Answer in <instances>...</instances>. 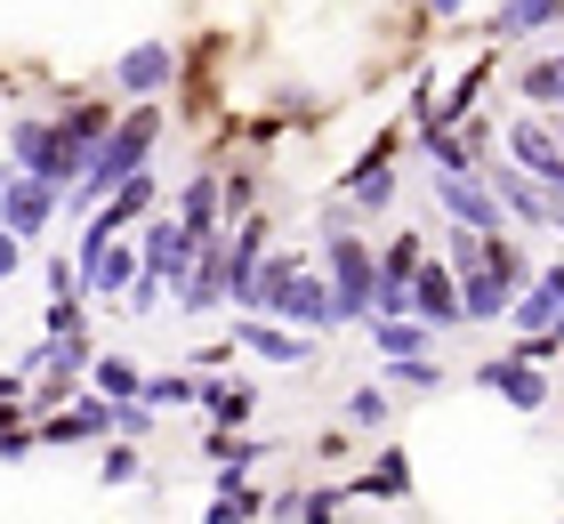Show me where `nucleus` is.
<instances>
[{
    "mask_svg": "<svg viewBox=\"0 0 564 524\" xmlns=\"http://www.w3.org/2000/svg\"><path fill=\"white\" fill-rule=\"evenodd\" d=\"M250 404H259V396H250L242 379H202V411H210V428H242Z\"/></svg>",
    "mask_w": 564,
    "mask_h": 524,
    "instance_id": "nucleus-19",
    "label": "nucleus"
},
{
    "mask_svg": "<svg viewBox=\"0 0 564 524\" xmlns=\"http://www.w3.org/2000/svg\"><path fill=\"white\" fill-rule=\"evenodd\" d=\"M564 17V0H508V9L492 17V33L508 41V33H541V24H556Z\"/></svg>",
    "mask_w": 564,
    "mask_h": 524,
    "instance_id": "nucleus-23",
    "label": "nucleus"
},
{
    "mask_svg": "<svg viewBox=\"0 0 564 524\" xmlns=\"http://www.w3.org/2000/svg\"><path fill=\"white\" fill-rule=\"evenodd\" d=\"M138 275H145V250L138 243H106V250L82 258V291H121V299H130Z\"/></svg>",
    "mask_w": 564,
    "mask_h": 524,
    "instance_id": "nucleus-11",
    "label": "nucleus"
},
{
    "mask_svg": "<svg viewBox=\"0 0 564 524\" xmlns=\"http://www.w3.org/2000/svg\"><path fill=\"white\" fill-rule=\"evenodd\" d=\"M306 267H299V258H267V267H259V291H250V314H267V323H274V314H282V299H291V282H299Z\"/></svg>",
    "mask_w": 564,
    "mask_h": 524,
    "instance_id": "nucleus-20",
    "label": "nucleus"
},
{
    "mask_svg": "<svg viewBox=\"0 0 564 524\" xmlns=\"http://www.w3.org/2000/svg\"><path fill=\"white\" fill-rule=\"evenodd\" d=\"M274 323H299L306 339H315V331H339V299H330V282H323L315 267H306V275L291 282V299H282Z\"/></svg>",
    "mask_w": 564,
    "mask_h": 524,
    "instance_id": "nucleus-10",
    "label": "nucleus"
},
{
    "mask_svg": "<svg viewBox=\"0 0 564 524\" xmlns=\"http://www.w3.org/2000/svg\"><path fill=\"white\" fill-rule=\"evenodd\" d=\"M138 250H145V282H162V291H170V282H186V275H194V250H202V243H194V234L177 226V218H153Z\"/></svg>",
    "mask_w": 564,
    "mask_h": 524,
    "instance_id": "nucleus-5",
    "label": "nucleus"
},
{
    "mask_svg": "<svg viewBox=\"0 0 564 524\" xmlns=\"http://www.w3.org/2000/svg\"><path fill=\"white\" fill-rule=\"evenodd\" d=\"M395 379H403V387H435V363L412 355V363H395Z\"/></svg>",
    "mask_w": 564,
    "mask_h": 524,
    "instance_id": "nucleus-33",
    "label": "nucleus"
},
{
    "mask_svg": "<svg viewBox=\"0 0 564 524\" xmlns=\"http://www.w3.org/2000/svg\"><path fill=\"white\" fill-rule=\"evenodd\" d=\"M435 202H444V218L452 226H468V234H508V210H500V194L484 186V170H435Z\"/></svg>",
    "mask_w": 564,
    "mask_h": 524,
    "instance_id": "nucleus-3",
    "label": "nucleus"
},
{
    "mask_svg": "<svg viewBox=\"0 0 564 524\" xmlns=\"http://www.w3.org/2000/svg\"><path fill=\"white\" fill-rule=\"evenodd\" d=\"M412 314L427 331H444V323H459V275H452V258L435 267V258H420V275H412Z\"/></svg>",
    "mask_w": 564,
    "mask_h": 524,
    "instance_id": "nucleus-8",
    "label": "nucleus"
},
{
    "mask_svg": "<svg viewBox=\"0 0 564 524\" xmlns=\"http://www.w3.org/2000/svg\"><path fill=\"white\" fill-rule=\"evenodd\" d=\"M508 162H517L524 178H541L549 194H564V146H556V129H541L532 114L508 129Z\"/></svg>",
    "mask_w": 564,
    "mask_h": 524,
    "instance_id": "nucleus-6",
    "label": "nucleus"
},
{
    "mask_svg": "<svg viewBox=\"0 0 564 524\" xmlns=\"http://www.w3.org/2000/svg\"><path fill=\"white\" fill-rule=\"evenodd\" d=\"M106 484H138V443H113L106 452Z\"/></svg>",
    "mask_w": 564,
    "mask_h": 524,
    "instance_id": "nucleus-29",
    "label": "nucleus"
},
{
    "mask_svg": "<svg viewBox=\"0 0 564 524\" xmlns=\"http://www.w3.org/2000/svg\"><path fill=\"white\" fill-rule=\"evenodd\" d=\"M9 153H17L24 178H48V170H57V121H24L9 138Z\"/></svg>",
    "mask_w": 564,
    "mask_h": 524,
    "instance_id": "nucleus-17",
    "label": "nucleus"
},
{
    "mask_svg": "<svg viewBox=\"0 0 564 524\" xmlns=\"http://www.w3.org/2000/svg\"><path fill=\"white\" fill-rule=\"evenodd\" d=\"M347 194H355V210H395V162H355Z\"/></svg>",
    "mask_w": 564,
    "mask_h": 524,
    "instance_id": "nucleus-21",
    "label": "nucleus"
},
{
    "mask_svg": "<svg viewBox=\"0 0 564 524\" xmlns=\"http://www.w3.org/2000/svg\"><path fill=\"white\" fill-rule=\"evenodd\" d=\"M556 234H564V202H556Z\"/></svg>",
    "mask_w": 564,
    "mask_h": 524,
    "instance_id": "nucleus-35",
    "label": "nucleus"
},
{
    "mask_svg": "<svg viewBox=\"0 0 564 524\" xmlns=\"http://www.w3.org/2000/svg\"><path fill=\"white\" fill-rule=\"evenodd\" d=\"M24 267V234H9V226H0V282H9Z\"/></svg>",
    "mask_w": 564,
    "mask_h": 524,
    "instance_id": "nucleus-32",
    "label": "nucleus"
},
{
    "mask_svg": "<svg viewBox=\"0 0 564 524\" xmlns=\"http://www.w3.org/2000/svg\"><path fill=\"white\" fill-rule=\"evenodd\" d=\"M57 194H65V186L9 170V178H0V226H9V234H41L48 218H57Z\"/></svg>",
    "mask_w": 564,
    "mask_h": 524,
    "instance_id": "nucleus-4",
    "label": "nucleus"
},
{
    "mask_svg": "<svg viewBox=\"0 0 564 524\" xmlns=\"http://www.w3.org/2000/svg\"><path fill=\"white\" fill-rule=\"evenodd\" d=\"M202 452L218 460V484H226V492H242V477H250V460H267L259 443H250V436H235V428H210V436H202Z\"/></svg>",
    "mask_w": 564,
    "mask_h": 524,
    "instance_id": "nucleus-16",
    "label": "nucleus"
},
{
    "mask_svg": "<svg viewBox=\"0 0 564 524\" xmlns=\"http://www.w3.org/2000/svg\"><path fill=\"white\" fill-rule=\"evenodd\" d=\"M177 299H186L194 314L226 299V243H202V250H194V275L177 282Z\"/></svg>",
    "mask_w": 564,
    "mask_h": 524,
    "instance_id": "nucleus-15",
    "label": "nucleus"
},
{
    "mask_svg": "<svg viewBox=\"0 0 564 524\" xmlns=\"http://www.w3.org/2000/svg\"><path fill=\"white\" fill-rule=\"evenodd\" d=\"M517 299H524V282H517V275H500V267H484V275H468V282H459V314H476V323L508 314Z\"/></svg>",
    "mask_w": 564,
    "mask_h": 524,
    "instance_id": "nucleus-14",
    "label": "nucleus"
},
{
    "mask_svg": "<svg viewBox=\"0 0 564 524\" xmlns=\"http://www.w3.org/2000/svg\"><path fill=\"white\" fill-rule=\"evenodd\" d=\"M517 89H524V105H564V57L524 65V73H517Z\"/></svg>",
    "mask_w": 564,
    "mask_h": 524,
    "instance_id": "nucleus-25",
    "label": "nucleus"
},
{
    "mask_svg": "<svg viewBox=\"0 0 564 524\" xmlns=\"http://www.w3.org/2000/svg\"><path fill=\"white\" fill-rule=\"evenodd\" d=\"M113 428H121V436H145V428H153V404H145V396H138V404H113Z\"/></svg>",
    "mask_w": 564,
    "mask_h": 524,
    "instance_id": "nucleus-30",
    "label": "nucleus"
},
{
    "mask_svg": "<svg viewBox=\"0 0 564 524\" xmlns=\"http://www.w3.org/2000/svg\"><path fill=\"white\" fill-rule=\"evenodd\" d=\"M299 516H306V524H330V516H339V492H306Z\"/></svg>",
    "mask_w": 564,
    "mask_h": 524,
    "instance_id": "nucleus-31",
    "label": "nucleus"
},
{
    "mask_svg": "<svg viewBox=\"0 0 564 524\" xmlns=\"http://www.w3.org/2000/svg\"><path fill=\"white\" fill-rule=\"evenodd\" d=\"M347 419H355V428H388V396H379V387H355V396H347Z\"/></svg>",
    "mask_w": 564,
    "mask_h": 524,
    "instance_id": "nucleus-28",
    "label": "nucleus"
},
{
    "mask_svg": "<svg viewBox=\"0 0 564 524\" xmlns=\"http://www.w3.org/2000/svg\"><path fill=\"white\" fill-rule=\"evenodd\" d=\"M355 492H371V501H403V492H412V460H403V452H379V468H371Z\"/></svg>",
    "mask_w": 564,
    "mask_h": 524,
    "instance_id": "nucleus-24",
    "label": "nucleus"
},
{
    "mask_svg": "<svg viewBox=\"0 0 564 524\" xmlns=\"http://www.w3.org/2000/svg\"><path fill=\"white\" fill-rule=\"evenodd\" d=\"M427 9H435V17H459V9H468V0H427Z\"/></svg>",
    "mask_w": 564,
    "mask_h": 524,
    "instance_id": "nucleus-34",
    "label": "nucleus"
},
{
    "mask_svg": "<svg viewBox=\"0 0 564 524\" xmlns=\"http://www.w3.org/2000/svg\"><path fill=\"white\" fill-rule=\"evenodd\" d=\"M250 516H267V501H259V492H226V501H210V509H202V524H250Z\"/></svg>",
    "mask_w": 564,
    "mask_h": 524,
    "instance_id": "nucleus-27",
    "label": "nucleus"
},
{
    "mask_svg": "<svg viewBox=\"0 0 564 524\" xmlns=\"http://www.w3.org/2000/svg\"><path fill=\"white\" fill-rule=\"evenodd\" d=\"M218 194H226V186H218L210 170H194V178H186V194H177V226H186L194 243H218V218H226V202H218Z\"/></svg>",
    "mask_w": 564,
    "mask_h": 524,
    "instance_id": "nucleus-12",
    "label": "nucleus"
},
{
    "mask_svg": "<svg viewBox=\"0 0 564 524\" xmlns=\"http://www.w3.org/2000/svg\"><path fill=\"white\" fill-rule=\"evenodd\" d=\"M235 347H242V355H267V363H306L315 339H306V331H274L267 314H242V323H235Z\"/></svg>",
    "mask_w": 564,
    "mask_h": 524,
    "instance_id": "nucleus-13",
    "label": "nucleus"
},
{
    "mask_svg": "<svg viewBox=\"0 0 564 524\" xmlns=\"http://www.w3.org/2000/svg\"><path fill=\"white\" fill-rule=\"evenodd\" d=\"M153 146H162V114H153V105H138V114H121L113 121V138H106V153H97V162H89V178H82V186H73V194H113L121 186V178H138L145 170V153Z\"/></svg>",
    "mask_w": 564,
    "mask_h": 524,
    "instance_id": "nucleus-1",
    "label": "nucleus"
},
{
    "mask_svg": "<svg viewBox=\"0 0 564 524\" xmlns=\"http://www.w3.org/2000/svg\"><path fill=\"white\" fill-rule=\"evenodd\" d=\"M476 379L492 387L500 404H517V411H541V404H549V379H541V363H524V355H492Z\"/></svg>",
    "mask_w": 564,
    "mask_h": 524,
    "instance_id": "nucleus-7",
    "label": "nucleus"
},
{
    "mask_svg": "<svg viewBox=\"0 0 564 524\" xmlns=\"http://www.w3.org/2000/svg\"><path fill=\"white\" fill-rule=\"evenodd\" d=\"M323 282L339 299V323H364L379 299V258L355 243V234H323Z\"/></svg>",
    "mask_w": 564,
    "mask_h": 524,
    "instance_id": "nucleus-2",
    "label": "nucleus"
},
{
    "mask_svg": "<svg viewBox=\"0 0 564 524\" xmlns=\"http://www.w3.org/2000/svg\"><path fill=\"white\" fill-rule=\"evenodd\" d=\"M556 146H564V129H556Z\"/></svg>",
    "mask_w": 564,
    "mask_h": 524,
    "instance_id": "nucleus-36",
    "label": "nucleus"
},
{
    "mask_svg": "<svg viewBox=\"0 0 564 524\" xmlns=\"http://www.w3.org/2000/svg\"><path fill=\"white\" fill-rule=\"evenodd\" d=\"M89 372H97V396H106V404H138V396H145L138 363H121V355H97Z\"/></svg>",
    "mask_w": 564,
    "mask_h": 524,
    "instance_id": "nucleus-22",
    "label": "nucleus"
},
{
    "mask_svg": "<svg viewBox=\"0 0 564 524\" xmlns=\"http://www.w3.org/2000/svg\"><path fill=\"white\" fill-rule=\"evenodd\" d=\"M170 73H177V57H170V41H138V49H130V57H121V65H113V82H121V89H130L138 105H153V97H162V89H170Z\"/></svg>",
    "mask_w": 564,
    "mask_h": 524,
    "instance_id": "nucleus-9",
    "label": "nucleus"
},
{
    "mask_svg": "<svg viewBox=\"0 0 564 524\" xmlns=\"http://www.w3.org/2000/svg\"><path fill=\"white\" fill-rule=\"evenodd\" d=\"M145 404H153V411H177V404H202V379H186V372H162V379H145Z\"/></svg>",
    "mask_w": 564,
    "mask_h": 524,
    "instance_id": "nucleus-26",
    "label": "nucleus"
},
{
    "mask_svg": "<svg viewBox=\"0 0 564 524\" xmlns=\"http://www.w3.org/2000/svg\"><path fill=\"white\" fill-rule=\"evenodd\" d=\"M371 347L388 355V363H412V355H427V323H420V314H403V323L371 314Z\"/></svg>",
    "mask_w": 564,
    "mask_h": 524,
    "instance_id": "nucleus-18",
    "label": "nucleus"
}]
</instances>
